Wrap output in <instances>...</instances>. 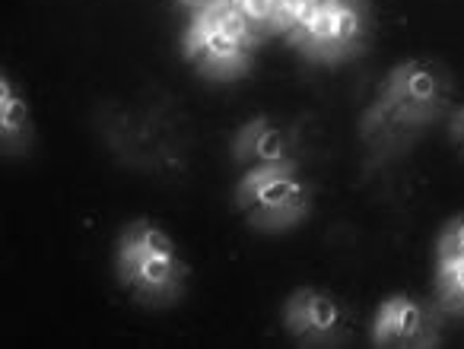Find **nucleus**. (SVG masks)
<instances>
[{"instance_id": "1", "label": "nucleus", "mask_w": 464, "mask_h": 349, "mask_svg": "<svg viewBox=\"0 0 464 349\" xmlns=\"http://www.w3.org/2000/svg\"><path fill=\"white\" fill-rule=\"evenodd\" d=\"M239 207L255 213V220L265 226H286L296 220L305 207V197L293 178L290 162L255 168L239 188Z\"/></svg>"}, {"instance_id": "2", "label": "nucleus", "mask_w": 464, "mask_h": 349, "mask_svg": "<svg viewBox=\"0 0 464 349\" xmlns=\"http://www.w3.org/2000/svg\"><path fill=\"white\" fill-rule=\"evenodd\" d=\"M242 52H246V45H242L239 39H232V35L219 26L213 10L207 7L191 29L188 54L198 61L204 58L207 64H210V71H236V67H242Z\"/></svg>"}, {"instance_id": "3", "label": "nucleus", "mask_w": 464, "mask_h": 349, "mask_svg": "<svg viewBox=\"0 0 464 349\" xmlns=\"http://www.w3.org/2000/svg\"><path fill=\"white\" fill-rule=\"evenodd\" d=\"M337 321H341L337 302L324 296V292L299 289L286 305V324L296 334H309V330L312 334H328V330L337 327Z\"/></svg>"}, {"instance_id": "4", "label": "nucleus", "mask_w": 464, "mask_h": 349, "mask_svg": "<svg viewBox=\"0 0 464 349\" xmlns=\"http://www.w3.org/2000/svg\"><path fill=\"white\" fill-rule=\"evenodd\" d=\"M423 334V311L411 298H388L375 321V343H411Z\"/></svg>"}, {"instance_id": "5", "label": "nucleus", "mask_w": 464, "mask_h": 349, "mask_svg": "<svg viewBox=\"0 0 464 349\" xmlns=\"http://www.w3.org/2000/svg\"><path fill=\"white\" fill-rule=\"evenodd\" d=\"M236 156L239 159H258L261 165H284L286 162V140L280 130L267 127L265 118L252 121L236 140Z\"/></svg>"}, {"instance_id": "6", "label": "nucleus", "mask_w": 464, "mask_h": 349, "mask_svg": "<svg viewBox=\"0 0 464 349\" xmlns=\"http://www.w3.org/2000/svg\"><path fill=\"white\" fill-rule=\"evenodd\" d=\"M392 92L413 105H430L439 96V83L436 73L423 64H404L394 71L392 77Z\"/></svg>"}, {"instance_id": "7", "label": "nucleus", "mask_w": 464, "mask_h": 349, "mask_svg": "<svg viewBox=\"0 0 464 349\" xmlns=\"http://www.w3.org/2000/svg\"><path fill=\"white\" fill-rule=\"evenodd\" d=\"M172 258H160V254H143L134 267L128 270V277H134L147 289H162L172 283Z\"/></svg>"}, {"instance_id": "8", "label": "nucleus", "mask_w": 464, "mask_h": 349, "mask_svg": "<svg viewBox=\"0 0 464 349\" xmlns=\"http://www.w3.org/2000/svg\"><path fill=\"white\" fill-rule=\"evenodd\" d=\"M26 118H29L26 102L16 96L10 80H4V86H0V127H4V134L7 137L20 134V130L26 127Z\"/></svg>"}, {"instance_id": "9", "label": "nucleus", "mask_w": 464, "mask_h": 349, "mask_svg": "<svg viewBox=\"0 0 464 349\" xmlns=\"http://www.w3.org/2000/svg\"><path fill=\"white\" fill-rule=\"evenodd\" d=\"M439 283H442L445 296L464 302V254H449L439 264Z\"/></svg>"}, {"instance_id": "10", "label": "nucleus", "mask_w": 464, "mask_h": 349, "mask_svg": "<svg viewBox=\"0 0 464 349\" xmlns=\"http://www.w3.org/2000/svg\"><path fill=\"white\" fill-rule=\"evenodd\" d=\"M130 239L137 241V245L143 248L147 254H160V258H172L175 260V248H172V239H169L166 232H160V229L153 226H134V232H130Z\"/></svg>"}, {"instance_id": "11", "label": "nucleus", "mask_w": 464, "mask_h": 349, "mask_svg": "<svg viewBox=\"0 0 464 349\" xmlns=\"http://www.w3.org/2000/svg\"><path fill=\"white\" fill-rule=\"evenodd\" d=\"M331 14H334V42L337 45H350L360 35V14L350 4H341V7L331 4Z\"/></svg>"}, {"instance_id": "12", "label": "nucleus", "mask_w": 464, "mask_h": 349, "mask_svg": "<svg viewBox=\"0 0 464 349\" xmlns=\"http://www.w3.org/2000/svg\"><path fill=\"white\" fill-rule=\"evenodd\" d=\"M303 35L312 42V45H337L334 42V14H331V4H324L318 10V16L303 29Z\"/></svg>"}, {"instance_id": "13", "label": "nucleus", "mask_w": 464, "mask_h": 349, "mask_svg": "<svg viewBox=\"0 0 464 349\" xmlns=\"http://www.w3.org/2000/svg\"><path fill=\"white\" fill-rule=\"evenodd\" d=\"M236 7L252 23H277L280 20V0H236Z\"/></svg>"}, {"instance_id": "14", "label": "nucleus", "mask_w": 464, "mask_h": 349, "mask_svg": "<svg viewBox=\"0 0 464 349\" xmlns=\"http://www.w3.org/2000/svg\"><path fill=\"white\" fill-rule=\"evenodd\" d=\"M442 258L449 254H464V220H451L442 232V245H439Z\"/></svg>"}, {"instance_id": "15", "label": "nucleus", "mask_w": 464, "mask_h": 349, "mask_svg": "<svg viewBox=\"0 0 464 349\" xmlns=\"http://www.w3.org/2000/svg\"><path fill=\"white\" fill-rule=\"evenodd\" d=\"M451 127H455V137H461V140H464V108L455 115V124H451Z\"/></svg>"}, {"instance_id": "16", "label": "nucleus", "mask_w": 464, "mask_h": 349, "mask_svg": "<svg viewBox=\"0 0 464 349\" xmlns=\"http://www.w3.org/2000/svg\"><path fill=\"white\" fill-rule=\"evenodd\" d=\"M324 4H334V7H341V4H350V0H324Z\"/></svg>"}]
</instances>
